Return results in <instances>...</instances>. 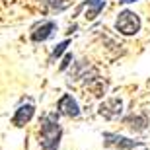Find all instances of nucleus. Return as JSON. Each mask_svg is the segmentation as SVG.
Returning a JSON list of instances; mask_svg holds the SVG:
<instances>
[{"mask_svg":"<svg viewBox=\"0 0 150 150\" xmlns=\"http://www.w3.org/2000/svg\"><path fill=\"white\" fill-rule=\"evenodd\" d=\"M62 137V129L59 125L57 113H47L41 119V131H39V144L43 150H59Z\"/></svg>","mask_w":150,"mask_h":150,"instance_id":"f257e3e1","label":"nucleus"},{"mask_svg":"<svg viewBox=\"0 0 150 150\" xmlns=\"http://www.w3.org/2000/svg\"><path fill=\"white\" fill-rule=\"evenodd\" d=\"M121 4H131V2H137V0H119Z\"/></svg>","mask_w":150,"mask_h":150,"instance_id":"ddd939ff","label":"nucleus"},{"mask_svg":"<svg viewBox=\"0 0 150 150\" xmlns=\"http://www.w3.org/2000/svg\"><path fill=\"white\" fill-rule=\"evenodd\" d=\"M57 29V23L55 22H43L41 25H37V28L31 31V41H35V43H41V41H47V39L53 35V31Z\"/></svg>","mask_w":150,"mask_h":150,"instance_id":"0eeeda50","label":"nucleus"},{"mask_svg":"<svg viewBox=\"0 0 150 150\" xmlns=\"http://www.w3.org/2000/svg\"><path fill=\"white\" fill-rule=\"evenodd\" d=\"M70 61H72V55L68 53V55L64 57V59H62V62H61V70H67V68H68V64H70Z\"/></svg>","mask_w":150,"mask_h":150,"instance_id":"f8f14e48","label":"nucleus"},{"mask_svg":"<svg viewBox=\"0 0 150 150\" xmlns=\"http://www.w3.org/2000/svg\"><path fill=\"white\" fill-rule=\"evenodd\" d=\"M68 45H70V41H68V39H64L62 43H59V45H57L55 49H53V53H51V57H49V62H55L57 59H59V57H61L62 53L67 51V47H68Z\"/></svg>","mask_w":150,"mask_h":150,"instance_id":"9b49d317","label":"nucleus"},{"mask_svg":"<svg viewBox=\"0 0 150 150\" xmlns=\"http://www.w3.org/2000/svg\"><path fill=\"white\" fill-rule=\"evenodd\" d=\"M57 111L61 113V115H64V117L76 119V117H80V105H78V101L74 100L70 94H64L61 100H59V103H57Z\"/></svg>","mask_w":150,"mask_h":150,"instance_id":"20e7f679","label":"nucleus"},{"mask_svg":"<svg viewBox=\"0 0 150 150\" xmlns=\"http://www.w3.org/2000/svg\"><path fill=\"white\" fill-rule=\"evenodd\" d=\"M33 113H35L33 103H23V105H20L16 109V113L12 117V123H14L16 127H23V125H28V123L31 121Z\"/></svg>","mask_w":150,"mask_h":150,"instance_id":"423d86ee","label":"nucleus"},{"mask_svg":"<svg viewBox=\"0 0 150 150\" xmlns=\"http://www.w3.org/2000/svg\"><path fill=\"white\" fill-rule=\"evenodd\" d=\"M41 4L49 12H62L68 6V2L67 0H41Z\"/></svg>","mask_w":150,"mask_h":150,"instance_id":"9d476101","label":"nucleus"},{"mask_svg":"<svg viewBox=\"0 0 150 150\" xmlns=\"http://www.w3.org/2000/svg\"><path fill=\"white\" fill-rule=\"evenodd\" d=\"M140 150H150V148H144V146H140Z\"/></svg>","mask_w":150,"mask_h":150,"instance_id":"4468645a","label":"nucleus"},{"mask_svg":"<svg viewBox=\"0 0 150 150\" xmlns=\"http://www.w3.org/2000/svg\"><path fill=\"white\" fill-rule=\"evenodd\" d=\"M103 142H105V146H113V148H119V150H133L137 146H142L139 140H131L117 133H105L103 134Z\"/></svg>","mask_w":150,"mask_h":150,"instance_id":"7ed1b4c3","label":"nucleus"},{"mask_svg":"<svg viewBox=\"0 0 150 150\" xmlns=\"http://www.w3.org/2000/svg\"><path fill=\"white\" fill-rule=\"evenodd\" d=\"M115 28L119 33L123 35H137L140 31V18L139 14H134L133 10H123L119 12L115 22Z\"/></svg>","mask_w":150,"mask_h":150,"instance_id":"f03ea898","label":"nucleus"},{"mask_svg":"<svg viewBox=\"0 0 150 150\" xmlns=\"http://www.w3.org/2000/svg\"><path fill=\"white\" fill-rule=\"evenodd\" d=\"M125 125H127L131 131H134V133H142L146 129V125H148V119H146L144 115H129L127 119H125Z\"/></svg>","mask_w":150,"mask_h":150,"instance_id":"6e6552de","label":"nucleus"},{"mask_svg":"<svg viewBox=\"0 0 150 150\" xmlns=\"http://www.w3.org/2000/svg\"><path fill=\"white\" fill-rule=\"evenodd\" d=\"M86 4H88V10H86L84 18H86L88 22H92V20H96V18L100 16V12L105 8V0H86Z\"/></svg>","mask_w":150,"mask_h":150,"instance_id":"1a4fd4ad","label":"nucleus"},{"mask_svg":"<svg viewBox=\"0 0 150 150\" xmlns=\"http://www.w3.org/2000/svg\"><path fill=\"white\" fill-rule=\"evenodd\" d=\"M121 113H123V101H121V98H107V100L100 105V115L105 117V119H109V121L117 119Z\"/></svg>","mask_w":150,"mask_h":150,"instance_id":"39448f33","label":"nucleus"}]
</instances>
